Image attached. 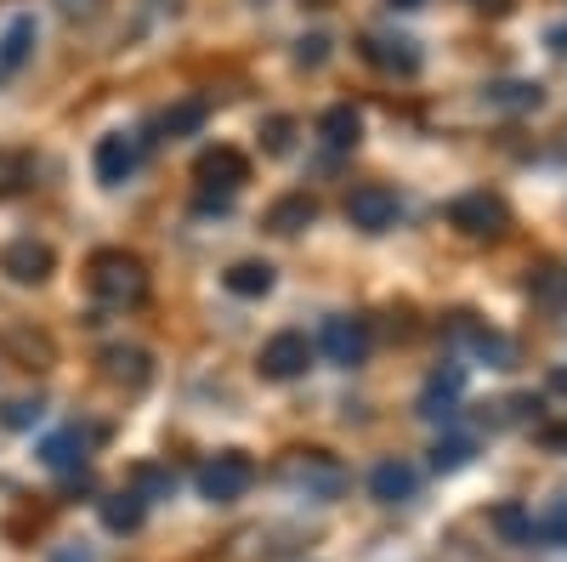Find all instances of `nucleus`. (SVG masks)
Returning a JSON list of instances; mask_svg holds the SVG:
<instances>
[{"label":"nucleus","instance_id":"nucleus-1","mask_svg":"<svg viewBox=\"0 0 567 562\" xmlns=\"http://www.w3.org/2000/svg\"><path fill=\"white\" fill-rule=\"evenodd\" d=\"M85 285L103 307H136L148 296V267H142L131 251H97L85 267Z\"/></svg>","mask_w":567,"mask_h":562},{"label":"nucleus","instance_id":"nucleus-2","mask_svg":"<svg viewBox=\"0 0 567 562\" xmlns=\"http://www.w3.org/2000/svg\"><path fill=\"white\" fill-rule=\"evenodd\" d=\"M245 176H250V160H245L239 149H210V154H199V165H194L199 211H227L233 194L245 187Z\"/></svg>","mask_w":567,"mask_h":562},{"label":"nucleus","instance_id":"nucleus-3","mask_svg":"<svg viewBox=\"0 0 567 562\" xmlns=\"http://www.w3.org/2000/svg\"><path fill=\"white\" fill-rule=\"evenodd\" d=\"M278 478L290 483L296 494H307V500H336V494L347 489L341 460H336V454H323V449H296V454H284Z\"/></svg>","mask_w":567,"mask_h":562},{"label":"nucleus","instance_id":"nucleus-4","mask_svg":"<svg viewBox=\"0 0 567 562\" xmlns=\"http://www.w3.org/2000/svg\"><path fill=\"white\" fill-rule=\"evenodd\" d=\"M250 483H256V460H250V454H239V449L210 454V460L199 466V494H205L210 505H233V500H245V494H250Z\"/></svg>","mask_w":567,"mask_h":562},{"label":"nucleus","instance_id":"nucleus-5","mask_svg":"<svg viewBox=\"0 0 567 562\" xmlns=\"http://www.w3.org/2000/svg\"><path fill=\"white\" fill-rule=\"evenodd\" d=\"M449 227H460L465 239H499L511 227V205L499 194H488V187H471V194H460L449 205Z\"/></svg>","mask_w":567,"mask_h":562},{"label":"nucleus","instance_id":"nucleus-6","mask_svg":"<svg viewBox=\"0 0 567 562\" xmlns=\"http://www.w3.org/2000/svg\"><path fill=\"white\" fill-rule=\"evenodd\" d=\"M256 364H261L267 381H301V375L312 369V341L301 330H278V336L261 341V358Z\"/></svg>","mask_w":567,"mask_h":562},{"label":"nucleus","instance_id":"nucleus-7","mask_svg":"<svg viewBox=\"0 0 567 562\" xmlns=\"http://www.w3.org/2000/svg\"><path fill=\"white\" fill-rule=\"evenodd\" d=\"M398 216H403V205H398L392 187H381V182L352 187V200H347V222H352V227H363V233H386V227H398Z\"/></svg>","mask_w":567,"mask_h":562},{"label":"nucleus","instance_id":"nucleus-8","mask_svg":"<svg viewBox=\"0 0 567 562\" xmlns=\"http://www.w3.org/2000/svg\"><path fill=\"white\" fill-rule=\"evenodd\" d=\"M52 267H58V256H52L45 239H12L7 251H0V273H7L12 285H45Z\"/></svg>","mask_w":567,"mask_h":562},{"label":"nucleus","instance_id":"nucleus-9","mask_svg":"<svg viewBox=\"0 0 567 562\" xmlns=\"http://www.w3.org/2000/svg\"><path fill=\"white\" fill-rule=\"evenodd\" d=\"M318 347H323V358L329 364H363L369 358V324L363 318H329L323 324V336H318Z\"/></svg>","mask_w":567,"mask_h":562},{"label":"nucleus","instance_id":"nucleus-10","mask_svg":"<svg viewBox=\"0 0 567 562\" xmlns=\"http://www.w3.org/2000/svg\"><path fill=\"white\" fill-rule=\"evenodd\" d=\"M136 160H142V143L131 131H109L103 143H97V176L109 182V187H120L131 171H136Z\"/></svg>","mask_w":567,"mask_h":562},{"label":"nucleus","instance_id":"nucleus-11","mask_svg":"<svg viewBox=\"0 0 567 562\" xmlns=\"http://www.w3.org/2000/svg\"><path fill=\"white\" fill-rule=\"evenodd\" d=\"M34 40H40L34 18H12V23H7V34H0V85L18 80V69L34 58Z\"/></svg>","mask_w":567,"mask_h":562},{"label":"nucleus","instance_id":"nucleus-12","mask_svg":"<svg viewBox=\"0 0 567 562\" xmlns=\"http://www.w3.org/2000/svg\"><path fill=\"white\" fill-rule=\"evenodd\" d=\"M318 136H323L329 154H347V149H358V136H363V114H358L352 103L323 109V114H318Z\"/></svg>","mask_w":567,"mask_h":562},{"label":"nucleus","instance_id":"nucleus-13","mask_svg":"<svg viewBox=\"0 0 567 562\" xmlns=\"http://www.w3.org/2000/svg\"><path fill=\"white\" fill-rule=\"evenodd\" d=\"M414 466L409 460H381V466H374V472H369V494L374 500H381V505H398V500H409L414 494Z\"/></svg>","mask_w":567,"mask_h":562},{"label":"nucleus","instance_id":"nucleus-14","mask_svg":"<svg viewBox=\"0 0 567 562\" xmlns=\"http://www.w3.org/2000/svg\"><path fill=\"white\" fill-rule=\"evenodd\" d=\"M363 52H369V63H381V69H392V74H414V69H420V45L403 40V34H398V40H392V34H374Z\"/></svg>","mask_w":567,"mask_h":562},{"label":"nucleus","instance_id":"nucleus-15","mask_svg":"<svg viewBox=\"0 0 567 562\" xmlns=\"http://www.w3.org/2000/svg\"><path fill=\"white\" fill-rule=\"evenodd\" d=\"M312 216H318V205H312L307 194H284V200H272V211H267V227L278 233V239H290V233H301Z\"/></svg>","mask_w":567,"mask_h":562},{"label":"nucleus","instance_id":"nucleus-16","mask_svg":"<svg viewBox=\"0 0 567 562\" xmlns=\"http://www.w3.org/2000/svg\"><path fill=\"white\" fill-rule=\"evenodd\" d=\"M221 285H227L233 296L256 302V296H267V290H272V267H267V262H233V267L221 273Z\"/></svg>","mask_w":567,"mask_h":562},{"label":"nucleus","instance_id":"nucleus-17","mask_svg":"<svg viewBox=\"0 0 567 562\" xmlns=\"http://www.w3.org/2000/svg\"><path fill=\"white\" fill-rule=\"evenodd\" d=\"M142 505H148V500H142L136 489L109 494V500H103V529H109V534H131V529L142 523Z\"/></svg>","mask_w":567,"mask_h":562},{"label":"nucleus","instance_id":"nucleus-18","mask_svg":"<svg viewBox=\"0 0 567 562\" xmlns=\"http://www.w3.org/2000/svg\"><path fill=\"white\" fill-rule=\"evenodd\" d=\"M460 387H465V375H460V369H437L432 381H425V415H432V420L443 415V420H449V415H454L449 403L460 398Z\"/></svg>","mask_w":567,"mask_h":562},{"label":"nucleus","instance_id":"nucleus-19","mask_svg":"<svg viewBox=\"0 0 567 562\" xmlns=\"http://www.w3.org/2000/svg\"><path fill=\"white\" fill-rule=\"evenodd\" d=\"M40 460L52 466V472H85V443H80V432H63V438H52L40 449Z\"/></svg>","mask_w":567,"mask_h":562},{"label":"nucleus","instance_id":"nucleus-20","mask_svg":"<svg viewBox=\"0 0 567 562\" xmlns=\"http://www.w3.org/2000/svg\"><path fill=\"white\" fill-rule=\"evenodd\" d=\"M103 364H109V381H131V387L148 381V352L142 347H114Z\"/></svg>","mask_w":567,"mask_h":562},{"label":"nucleus","instance_id":"nucleus-21","mask_svg":"<svg viewBox=\"0 0 567 562\" xmlns=\"http://www.w3.org/2000/svg\"><path fill=\"white\" fill-rule=\"evenodd\" d=\"M460 336H465L471 347H477L483 358H494V364H511V358H516V347H511L499 330H483V324H460Z\"/></svg>","mask_w":567,"mask_h":562},{"label":"nucleus","instance_id":"nucleus-22","mask_svg":"<svg viewBox=\"0 0 567 562\" xmlns=\"http://www.w3.org/2000/svg\"><path fill=\"white\" fill-rule=\"evenodd\" d=\"M471 449H477V443H471L465 432H449V438H437V449H432V466H437V472H460V466L471 460Z\"/></svg>","mask_w":567,"mask_h":562},{"label":"nucleus","instance_id":"nucleus-23","mask_svg":"<svg viewBox=\"0 0 567 562\" xmlns=\"http://www.w3.org/2000/svg\"><path fill=\"white\" fill-rule=\"evenodd\" d=\"M488 98L499 109H539V85H494Z\"/></svg>","mask_w":567,"mask_h":562},{"label":"nucleus","instance_id":"nucleus-24","mask_svg":"<svg viewBox=\"0 0 567 562\" xmlns=\"http://www.w3.org/2000/svg\"><path fill=\"white\" fill-rule=\"evenodd\" d=\"M199 120H205V103H182V109H171V114H165L159 125H165V131L176 136V131H194Z\"/></svg>","mask_w":567,"mask_h":562},{"label":"nucleus","instance_id":"nucleus-25","mask_svg":"<svg viewBox=\"0 0 567 562\" xmlns=\"http://www.w3.org/2000/svg\"><path fill=\"white\" fill-rule=\"evenodd\" d=\"M528 290H539L545 302H561V290H567V278H561V267H545V278H539V285H528Z\"/></svg>","mask_w":567,"mask_h":562},{"label":"nucleus","instance_id":"nucleus-26","mask_svg":"<svg viewBox=\"0 0 567 562\" xmlns=\"http://www.w3.org/2000/svg\"><path fill=\"white\" fill-rule=\"evenodd\" d=\"M58 12L85 23V18H97V12H103V0H58Z\"/></svg>","mask_w":567,"mask_h":562},{"label":"nucleus","instance_id":"nucleus-27","mask_svg":"<svg viewBox=\"0 0 567 562\" xmlns=\"http://www.w3.org/2000/svg\"><path fill=\"white\" fill-rule=\"evenodd\" d=\"M267 149H272V154L290 149V120H267Z\"/></svg>","mask_w":567,"mask_h":562},{"label":"nucleus","instance_id":"nucleus-28","mask_svg":"<svg viewBox=\"0 0 567 562\" xmlns=\"http://www.w3.org/2000/svg\"><path fill=\"white\" fill-rule=\"evenodd\" d=\"M323 45H329L323 34H312V40H301V52H296V63H312V69H318V63H323Z\"/></svg>","mask_w":567,"mask_h":562},{"label":"nucleus","instance_id":"nucleus-29","mask_svg":"<svg viewBox=\"0 0 567 562\" xmlns=\"http://www.w3.org/2000/svg\"><path fill=\"white\" fill-rule=\"evenodd\" d=\"M34 415H40V403H12V415H7V420H12V427H29Z\"/></svg>","mask_w":567,"mask_h":562},{"label":"nucleus","instance_id":"nucleus-30","mask_svg":"<svg viewBox=\"0 0 567 562\" xmlns=\"http://www.w3.org/2000/svg\"><path fill=\"white\" fill-rule=\"evenodd\" d=\"M386 7H398V12H414V7H425V0H386Z\"/></svg>","mask_w":567,"mask_h":562},{"label":"nucleus","instance_id":"nucleus-31","mask_svg":"<svg viewBox=\"0 0 567 562\" xmlns=\"http://www.w3.org/2000/svg\"><path fill=\"white\" fill-rule=\"evenodd\" d=\"M477 7H483V12H505V0H477Z\"/></svg>","mask_w":567,"mask_h":562}]
</instances>
